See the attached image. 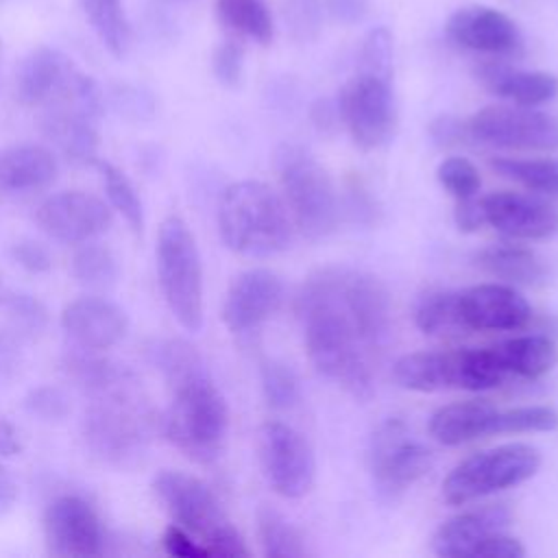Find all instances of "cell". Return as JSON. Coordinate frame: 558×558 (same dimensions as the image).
<instances>
[{"label":"cell","mask_w":558,"mask_h":558,"mask_svg":"<svg viewBox=\"0 0 558 558\" xmlns=\"http://www.w3.org/2000/svg\"><path fill=\"white\" fill-rule=\"evenodd\" d=\"M11 259L28 272H46L52 266V255L48 246L35 238H17L9 246Z\"/></svg>","instance_id":"45"},{"label":"cell","mask_w":558,"mask_h":558,"mask_svg":"<svg viewBox=\"0 0 558 558\" xmlns=\"http://www.w3.org/2000/svg\"><path fill=\"white\" fill-rule=\"evenodd\" d=\"M44 538L54 556L87 558L105 551V525L89 501L59 495L44 510Z\"/></svg>","instance_id":"13"},{"label":"cell","mask_w":558,"mask_h":558,"mask_svg":"<svg viewBox=\"0 0 558 558\" xmlns=\"http://www.w3.org/2000/svg\"><path fill=\"white\" fill-rule=\"evenodd\" d=\"M432 462V451L412 438L401 418H386L371 436L368 469L390 490H403L418 482Z\"/></svg>","instance_id":"12"},{"label":"cell","mask_w":558,"mask_h":558,"mask_svg":"<svg viewBox=\"0 0 558 558\" xmlns=\"http://www.w3.org/2000/svg\"><path fill=\"white\" fill-rule=\"evenodd\" d=\"M24 405L33 416L48 423L63 421L72 410L65 390L52 384H41L37 388H31L28 395L24 397Z\"/></svg>","instance_id":"42"},{"label":"cell","mask_w":558,"mask_h":558,"mask_svg":"<svg viewBox=\"0 0 558 558\" xmlns=\"http://www.w3.org/2000/svg\"><path fill=\"white\" fill-rule=\"evenodd\" d=\"M100 116L59 105L44 109L41 129L44 135L63 153L72 163H94L98 157Z\"/></svg>","instance_id":"24"},{"label":"cell","mask_w":558,"mask_h":558,"mask_svg":"<svg viewBox=\"0 0 558 558\" xmlns=\"http://www.w3.org/2000/svg\"><path fill=\"white\" fill-rule=\"evenodd\" d=\"M368 0H327V11L342 24H353L364 17Z\"/></svg>","instance_id":"50"},{"label":"cell","mask_w":558,"mask_h":558,"mask_svg":"<svg viewBox=\"0 0 558 558\" xmlns=\"http://www.w3.org/2000/svg\"><path fill=\"white\" fill-rule=\"evenodd\" d=\"M227 248L244 257H270L290 246L294 225L279 192L253 179L227 185L216 209Z\"/></svg>","instance_id":"3"},{"label":"cell","mask_w":558,"mask_h":558,"mask_svg":"<svg viewBox=\"0 0 558 558\" xmlns=\"http://www.w3.org/2000/svg\"><path fill=\"white\" fill-rule=\"evenodd\" d=\"M153 490L172 521L205 547L207 558H238L251 554L214 490L196 475L166 469L155 475Z\"/></svg>","instance_id":"4"},{"label":"cell","mask_w":558,"mask_h":558,"mask_svg":"<svg viewBox=\"0 0 558 558\" xmlns=\"http://www.w3.org/2000/svg\"><path fill=\"white\" fill-rule=\"evenodd\" d=\"M131 384L92 397L81 421L85 447L102 464L116 469L135 464L144 456L150 436L148 410Z\"/></svg>","instance_id":"5"},{"label":"cell","mask_w":558,"mask_h":558,"mask_svg":"<svg viewBox=\"0 0 558 558\" xmlns=\"http://www.w3.org/2000/svg\"><path fill=\"white\" fill-rule=\"evenodd\" d=\"M414 323L425 336H456L464 331L456 290H429L414 305Z\"/></svg>","instance_id":"34"},{"label":"cell","mask_w":558,"mask_h":558,"mask_svg":"<svg viewBox=\"0 0 558 558\" xmlns=\"http://www.w3.org/2000/svg\"><path fill=\"white\" fill-rule=\"evenodd\" d=\"M72 277L87 290H109L120 279L118 257L109 246L100 242H83L72 255Z\"/></svg>","instance_id":"33"},{"label":"cell","mask_w":558,"mask_h":558,"mask_svg":"<svg viewBox=\"0 0 558 558\" xmlns=\"http://www.w3.org/2000/svg\"><path fill=\"white\" fill-rule=\"evenodd\" d=\"M510 512L506 506H482L445 519L432 534V551L440 558H475L480 545L495 532L506 530Z\"/></svg>","instance_id":"23"},{"label":"cell","mask_w":558,"mask_h":558,"mask_svg":"<svg viewBox=\"0 0 558 558\" xmlns=\"http://www.w3.org/2000/svg\"><path fill=\"white\" fill-rule=\"evenodd\" d=\"M436 179L442 185V190L453 196V201L477 194L480 185H482L477 166L471 159L458 157V155L447 157L438 163Z\"/></svg>","instance_id":"40"},{"label":"cell","mask_w":558,"mask_h":558,"mask_svg":"<svg viewBox=\"0 0 558 558\" xmlns=\"http://www.w3.org/2000/svg\"><path fill=\"white\" fill-rule=\"evenodd\" d=\"M61 329L72 347L107 351L129 331L126 312L102 294H85L61 310Z\"/></svg>","instance_id":"20"},{"label":"cell","mask_w":558,"mask_h":558,"mask_svg":"<svg viewBox=\"0 0 558 558\" xmlns=\"http://www.w3.org/2000/svg\"><path fill=\"white\" fill-rule=\"evenodd\" d=\"M475 78L486 92L514 105L538 107L558 96L556 74L545 70H523L504 61V57L482 61L475 68Z\"/></svg>","instance_id":"22"},{"label":"cell","mask_w":558,"mask_h":558,"mask_svg":"<svg viewBox=\"0 0 558 558\" xmlns=\"http://www.w3.org/2000/svg\"><path fill=\"white\" fill-rule=\"evenodd\" d=\"M0 2H2V0H0Z\"/></svg>","instance_id":"56"},{"label":"cell","mask_w":558,"mask_h":558,"mask_svg":"<svg viewBox=\"0 0 558 558\" xmlns=\"http://www.w3.org/2000/svg\"><path fill=\"white\" fill-rule=\"evenodd\" d=\"M475 266L493 279L510 286H534L545 279V259L530 246L495 242L475 253Z\"/></svg>","instance_id":"28"},{"label":"cell","mask_w":558,"mask_h":558,"mask_svg":"<svg viewBox=\"0 0 558 558\" xmlns=\"http://www.w3.org/2000/svg\"><path fill=\"white\" fill-rule=\"evenodd\" d=\"M490 168L521 185L525 192L543 198H558V159L556 157H493Z\"/></svg>","instance_id":"30"},{"label":"cell","mask_w":558,"mask_h":558,"mask_svg":"<svg viewBox=\"0 0 558 558\" xmlns=\"http://www.w3.org/2000/svg\"><path fill=\"white\" fill-rule=\"evenodd\" d=\"M0 303L7 310L11 329L20 338H37L46 331L48 310L37 296L26 292H11V294H2Z\"/></svg>","instance_id":"38"},{"label":"cell","mask_w":558,"mask_h":558,"mask_svg":"<svg viewBox=\"0 0 558 558\" xmlns=\"http://www.w3.org/2000/svg\"><path fill=\"white\" fill-rule=\"evenodd\" d=\"M35 220L52 240L78 246L102 235L113 216L102 198L83 190H65L41 201Z\"/></svg>","instance_id":"14"},{"label":"cell","mask_w":558,"mask_h":558,"mask_svg":"<svg viewBox=\"0 0 558 558\" xmlns=\"http://www.w3.org/2000/svg\"><path fill=\"white\" fill-rule=\"evenodd\" d=\"M357 72L390 81L392 74V33L386 26L371 28L357 48Z\"/></svg>","instance_id":"39"},{"label":"cell","mask_w":558,"mask_h":558,"mask_svg":"<svg viewBox=\"0 0 558 558\" xmlns=\"http://www.w3.org/2000/svg\"><path fill=\"white\" fill-rule=\"evenodd\" d=\"M257 538L264 556L303 558L310 554L301 532L270 506L257 510Z\"/></svg>","instance_id":"35"},{"label":"cell","mask_w":558,"mask_h":558,"mask_svg":"<svg viewBox=\"0 0 558 558\" xmlns=\"http://www.w3.org/2000/svg\"><path fill=\"white\" fill-rule=\"evenodd\" d=\"M338 294L360 331L366 347L377 349L388 331H390V294L386 286L371 272L351 270V268H333Z\"/></svg>","instance_id":"19"},{"label":"cell","mask_w":558,"mask_h":558,"mask_svg":"<svg viewBox=\"0 0 558 558\" xmlns=\"http://www.w3.org/2000/svg\"><path fill=\"white\" fill-rule=\"evenodd\" d=\"M312 120H314V124H316L320 131L333 129V126L340 122L338 105H333V102H329V100H318V102L312 107Z\"/></svg>","instance_id":"52"},{"label":"cell","mask_w":558,"mask_h":558,"mask_svg":"<svg viewBox=\"0 0 558 558\" xmlns=\"http://www.w3.org/2000/svg\"><path fill=\"white\" fill-rule=\"evenodd\" d=\"M262 390L268 401V405L277 410H286L296 403L299 399V386L294 373L275 360H268L262 364Z\"/></svg>","instance_id":"41"},{"label":"cell","mask_w":558,"mask_h":558,"mask_svg":"<svg viewBox=\"0 0 558 558\" xmlns=\"http://www.w3.org/2000/svg\"><path fill=\"white\" fill-rule=\"evenodd\" d=\"M81 7L100 44L113 57H124L131 48V26L122 0H81Z\"/></svg>","instance_id":"32"},{"label":"cell","mask_w":558,"mask_h":558,"mask_svg":"<svg viewBox=\"0 0 558 558\" xmlns=\"http://www.w3.org/2000/svg\"><path fill=\"white\" fill-rule=\"evenodd\" d=\"M296 316L314 368L355 399H366L373 392L371 349L338 294L333 268L307 277L296 294Z\"/></svg>","instance_id":"2"},{"label":"cell","mask_w":558,"mask_h":558,"mask_svg":"<svg viewBox=\"0 0 558 558\" xmlns=\"http://www.w3.org/2000/svg\"><path fill=\"white\" fill-rule=\"evenodd\" d=\"M469 140L493 148L551 153L558 150V118L536 107L501 102L466 118Z\"/></svg>","instance_id":"9"},{"label":"cell","mask_w":558,"mask_h":558,"mask_svg":"<svg viewBox=\"0 0 558 558\" xmlns=\"http://www.w3.org/2000/svg\"><path fill=\"white\" fill-rule=\"evenodd\" d=\"M432 135L438 144H460L469 140L466 120H460L456 116H440L432 122Z\"/></svg>","instance_id":"49"},{"label":"cell","mask_w":558,"mask_h":558,"mask_svg":"<svg viewBox=\"0 0 558 558\" xmlns=\"http://www.w3.org/2000/svg\"><path fill=\"white\" fill-rule=\"evenodd\" d=\"M272 166L294 229L312 240L329 235L338 225L340 205L323 163L303 146L281 144Z\"/></svg>","instance_id":"6"},{"label":"cell","mask_w":558,"mask_h":558,"mask_svg":"<svg viewBox=\"0 0 558 558\" xmlns=\"http://www.w3.org/2000/svg\"><path fill=\"white\" fill-rule=\"evenodd\" d=\"M453 222L460 231H466V233H473V231H480L482 227H486L482 196L473 194L466 198H458L453 203Z\"/></svg>","instance_id":"47"},{"label":"cell","mask_w":558,"mask_h":558,"mask_svg":"<svg viewBox=\"0 0 558 558\" xmlns=\"http://www.w3.org/2000/svg\"><path fill=\"white\" fill-rule=\"evenodd\" d=\"M81 70L57 48L31 50L15 70V96L24 107L46 109L59 102L74 87Z\"/></svg>","instance_id":"21"},{"label":"cell","mask_w":558,"mask_h":558,"mask_svg":"<svg viewBox=\"0 0 558 558\" xmlns=\"http://www.w3.org/2000/svg\"><path fill=\"white\" fill-rule=\"evenodd\" d=\"M558 427V408L549 403L497 408L493 436L504 434H532V432H554Z\"/></svg>","instance_id":"37"},{"label":"cell","mask_w":558,"mask_h":558,"mask_svg":"<svg viewBox=\"0 0 558 558\" xmlns=\"http://www.w3.org/2000/svg\"><path fill=\"white\" fill-rule=\"evenodd\" d=\"M17 482L11 471L0 462V517L11 512L17 501Z\"/></svg>","instance_id":"51"},{"label":"cell","mask_w":558,"mask_h":558,"mask_svg":"<svg viewBox=\"0 0 558 558\" xmlns=\"http://www.w3.org/2000/svg\"><path fill=\"white\" fill-rule=\"evenodd\" d=\"M100 353L102 351L72 347L61 360V368L65 377L74 381V386H78L89 397L109 392L131 381L124 368H120L116 362H111Z\"/></svg>","instance_id":"29"},{"label":"cell","mask_w":558,"mask_h":558,"mask_svg":"<svg viewBox=\"0 0 558 558\" xmlns=\"http://www.w3.org/2000/svg\"><path fill=\"white\" fill-rule=\"evenodd\" d=\"M543 464L536 447L508 442L460 460L442 480V499L451 506H466L475 499L519 486L534 477Z\"/></svg>","instance_id":"8"},{"label":"cell","mask_w":558,"mask_h":558,"mask_svg":"<svg viewBox=\"0 0 558 558\" xmlns=\"http://www.w3.org/2000/svg\"><path fill=\"white\" fill-rule=\"evenodd\" d=\"M283 283L268 268H248L233 277L222 301V323L231 333H248L277 314Z\"/></svg>","instance_id":"17"},{"label":"cell","mask_w":558,"mask_h":558,"mask_svg":"<svg viewBox=\"0 0 558 558\" xmlns=\"http://www.w3.org/2000/svg\"><path fill=\"white\" fill-rule=\"evenodd\" d=\"M497 408L499 405L490 403L488 399H466L440 405L429 416V436L445 447H458L477 438H488L493 436Z\"/></svg>","instance_id":"25"},{"label":"cell","mask_w":558,"mask_h":558,"mask_svg":"<svg viewBox=\"0 0 558 558\" xmlns=\"http://www.w3.org/2000/svg\"><path fill=\"white\" fill-rule=\"evenodd\" d=\"M22 451L17 429L0 414V456H15Z\"/></svg>","instance_id":"53"},{"label":"cell","mask_w":558,"mask_h":558,"mask_svg":"<svg viewBox=\"0 0 558 558\" xmlns=\"http://www.w3.org/2000/svg\"><path fill=\"white\" fill-rule=\"evenodd\" d=\"M22 362L20 336L9 327L0 329V377H11Z\"/></svg>","instance_id":"48"},{"label":"cell","mask_w":558,"mask_h":558,"mask_svg":"<svg viewBox=\"0 0 558 558\" xmlns=\"http://www.w3.org/2000/svg\"><path fill=\"white\" fill-rule=\"evenodd\" d=\"M148 355L170 388V405L159 423L163 436L190 460H216L227 440L229 408L201 353L181 338H166Z\"/></svg>","instance_id":"1"},{"label":"cell","mask_w":558,"mask_h":558,"mask_svg":"<svg viewBox=\"0 0 558 558\" xmlns=\"http://www.w3.org/2000/svg\"><path fill=\"white\" fill-rule=\"evenodd\" d=\"M211 70L214 76L227 85V87H235L242 78V70H244V48L238 39H225L214 48L211 54Z\"/></svg>","instance_id":"44"},{"label":"cell","mask_w":558,"mask_h":558,"mask_svg":"<svg viewBox=\"0 0 558 558\" xmlns=\"http://www.w3.org/2000/svg\"><path fill=\"white\" fill-rule=\"evenodd\" d=\"M340 124L360 150L384 146L397 129V102L390 81L357 72L338 94Z\"/></svg>","instance_id":"10"},{"label":"cell","mask_w":558,"mask_h":558,"mask_svg":"<svg viewBox=\"0 0 558 558\" xmlns=\"http://www.w3.org/2000/svg\"><path fill=\"white\" fill-rule=\"evenodd\" d=\"M57 179V157L39 144H15L0 153V192L33 194Z\"/></svg>","instance_id":"26"},{"label":"cell","mask_w":558,"mask_h":558,"mask_svg":"<svg viewBox=\"0 0 558 558\" xmlns=\"http://www.w3.org/2000/svg\"><path fill=\"white\" fill-rule=\"evenodd\" d=\"M161 545L163 551L177 558H207L205 547L181 525L172 523L166 527L163 536H161Z\"/></svg>","instance_id":"46"},{"label":"cell","mask_w":558,"mask_h":558,"mask_svg":"<svg viewBox=\"0 0 558 558\" xmlns=\"http://www.w3.org/2000/svg\"><path fill=\"white\" fill-rule=\"evenodd\" d=\"M257 458L268 486L286 499L305 497L316 482V458L305 436L283 421L257 429Z\"/></svg>","instance_id":"11"},{"label":"cell","mask_w":558,"mask_h":558,"mask_svg":"<svg viewBox=\"0 0 558 558\" xmlns=\"http://www.w3.org/2000/svg\"><path fill=\"white\" fill-rule=\"evenodd\" d=\"M486 225L510 240H545L558 233V209L532 192L497 190L482 196Z\"/></svg>","instance_id":"16"},{"label":"cell","mask_w":558,"mask_h":558,"mask_svg":"<svg viewBox=\"0 0 558 558\" xmlns=\"http://www.w3.org/2000/svg\"><path fill=\"white\" fill-rule=\"evenodd\" d=\"M216 13L235 37H246L262 46L272 41L275 24L264 0H216Z\"/></svg>","instance_id":"31"},{"label":"cell","mask_w":558,"mask_h":558,"mask_svg":"<svg viewBox=\"0 0 558 558\" xmlns=\"http://www.w3.org/2000/svg\"><path fill=\"white\" fill-rule=\"evenodd\" d=\"M506 377L538 379L558 364V342L545 331H527L490 344Z\"/></svg>","instance_id":"27"},{"label":"cell","mask_w":558,"mask_h":558,"mask_svg":"<svg viewBox=\"0 0 558 558\" xmlns=\"http://www.w3.org/2000/svg\"><path fill=\"white\" fill-rule=\"evenodd\" d=\"M286 22L296 39L316 37L323 22V0H288Z\"/></svg>","instance_id":"43"},{"label":"cell","mask_w":558,"mask_h":558,"mask_svg":"<svg viewBox=\"0 0 558 558\" xmlns=\"http://www.w3.org/2000/svg\"><path fill=\"white\" fill-rule=\"evenodd\" d=\"M464 331H523L534 320V310L517 286L488 281L458 292Z\"/></svg>","instance_id":"15"},{"label":"cell","mask_w":558,"mask_h":558,"mask_svg":"<svg viewBox=\"0 0 558 558\" xmlns=\"http://www.w3.org/2000/svg\"><path fill=\"white\" fill-rule=\"evenodd\" d=\"M0 68H2V39H0Z\"/></svg>","instance_id":"54"},{"label":"cell","mask_w":558,"mask_h":558,"mask_svg":"<svg viewBox=\"0 0 558 558\" xmlns=\"http://www.w3.org/2000/svg\"><path fill=\"white\" fill-rule=\"evenodd\" d=\"M445 33L456 46L488 57H512L523 46L517 22L486 4L456 9L445 22Z\"/></svg>","instance_id":"18"},{"label":"cell","mask_w":558,"mask_h":558,"mask_svg":"<svg viewBox=\"0 0 558 558\" xmlns=\"http://www.w3.org/2000/svg\"><path fill=\"white\" fill-rule=\"evenodd\" d=\"M98 168L102 174L109 207H113L124 218L129 229L140 235L144 231V207L142 198L135 192V185L118 166L109 161H98Z\"/></svg>","instance_id":"36"},{"label":"cell","mask_w":558,"mask_h":558,"mask_svg":"<svg viewBox=\"0 0 558 558\" xmlns=\"http://www.w3.org/2000/svg\"><path fill=\"white\" fill-rule=\"evenodd\" d=\"M2 294H4V290H2V281H0V299H2Z\"/></svg>","instance_id":"55"},{"label":"cell","mask_w":558,"mask_h":558,"mask_svg":"<svg viewBox=\"0 0 558 558\" xmlns=\"http://www.w3.org/2000/svg\"><path fill=\"white\" fill-rule=\"evenodd\" d=\"M155 262L157 281L170 314L183 329L198 331L205 312L203 264L196 238L183 218L168 216L159 225Z\"/></svg>","instance_id":"7"}]
</instances>
